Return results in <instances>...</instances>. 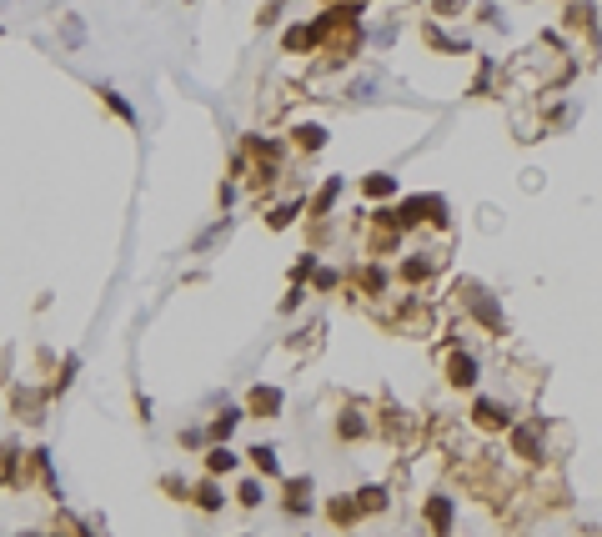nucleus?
<instances>
[{
  "mask_svg": "<svg viewBox=\"0 0 602 537\" xmlns=\"http://www.w3.org/2000/svg\"><path fill=\"white\" fill-rule=\"evenodd\" d=\"M136 417H140V422H150V397H140V392H136Z\"/></svg>",
  "mask_w": 602,
  "mask_h": 537,
  "instance_id": "39",
  "label": "nucleus"
},
{
  "mask_svg": "<svg viewBox=\"0 0 602 537\" xmlns=\"http://www.w3.org/2000/svg\"><path fill=\"white\" fill-rule=\"evenodd\" d=\"M477 372H482V367H477V356H472V352H452L447 356V382L452 387H477Z\"/></svg>",
  "mask_w": 602,
  "mask_h": 537,
  "instance_id": "17",
  "label": "nucleus"
},
{
  "mask_svg": "<svg viewBox=\"0 0 602 537\" xmlns=\"http://www.w3.org/2000/svg\"><path fill=\"white\" fill-rule=\"evenodd\" d=\"M301 296H306V286H291V292L281 296V312H296V306H301Z\"/></svg>",
  "mask_w": 602,
  "mask_h": 537,
  "instance_id": "38",
  "label": "nucleus"
},
{
  "mask_svg": "<svg viewBox=\"0 0 602 537\" xmlns=\"http://www.w3.org/2000/svg\"><path fill=\"white\" fill-rule=\"evenodd\" d=\"M241 156H246V161L281 166V161H286V146H281L276 136H241Z\"/></svg>",
  "mask_w": 602,
  "mask_h": 537,
  "instance_id": "13",
  "label": "nucleus"
},
{
  "mask_svg": "<svg viewBox=\"0 0 602 537\" xmlns=\"http://www.w3.org/2000/svg\"><path fill=\"white\" fill-rule=\"evenodd\" d=\"M156 487L171 497V502H191V482H186V477H176V472H161Z\"/></svg>",
  "mask_w": 602,
  "mask_h": 537,
  "instance_id": "29",
  "label": "nucleus"
},
{
  "mask_svg": "<svg viewBox=\"0 0 602 537\" xmlns=\"http://www.w3.org/2000/svg\"><path fill=\"white\" fill-rule=\"evenodd\" d=\"M246 462L256 467L261 477H281V457H276V447H271V442H256V447H246Z\"/></svg>",
  "mask_w": 602,
  "mask_h": 537,
  "instance_id": "22",
  "label": "nucleus"
},
{
  "mask_svg": "<svg viewBox=\"0 0 602 537\" xmlns=\"http://www.w3.org/2000/svg\"><path fill=\"white\" fill-rule=\"evenodd\" d=\"M431 272H437V256H407V262H401V276H407V282H427Z\"/></svg>",
  "mask_w": 602,
  "mask_h": 537,
  "instance_id": "28",
  "label": "nucleus"
},
{
  "mask_svg": "<svg viewBox=\"0 0 602 537\" xmlns=\"http://www.w3.org/2000/svg\"><path fill=\"white\" fill-rule=\"evenodd\" d=\"M291 146H296V151H306V156H317L321 146H327V126H317V121L296 126V131H291Z\"/></svg>",
  "mask_w": 602,
  "mask_h": 537,
  "instance_id": "23",
  "label": "nucleus"
},
{
  "mask_svg": "<svg viewBox=\"0 0 602 537\" xmlns=\"http://www.w3.org/2000/svg\"><path fill=\"white\" fill-rule=\"evenodd\" d=\"M467 0H437V15H452V11H462Z\"/></svg>",
  "mask_w": 602,
  "mask_h": 537,
  "instance_id": "40",
  "label": "nucleus"
},
{
  "mask_svg": "<svg viewBox=\"0 0 602 537\" xmlns=\"http://www.w3.org/2000/svg\"><path fill=\"white\" fill-rule=\"evenodd\" d=\"M337 437H347V442H357V437H367V417H361L357 407H347V412L337 417Z\"/></svg>",
  "mask_w": 602,
  "mask_h": 537,
  "instance_id": "27",
  "label": "nucleus"
},
{
  "mask_svg": "<svg viewBox=\"0 0 602 537\" xmlns=\"http://www.w3.org/2000/svg\"><path fill=\"white\" fill-rule=\"evenodd\" d=\"M80 41H86V26L76 15H66V46H80Z\"/></svg>",
  "mask_w": 602,
  "mask_h": 537,
  "instance_id": "36",
  "label": "nucleus"
},
{
  "mask_svg": "<svg viewBox=\"0 0 602 537\" xmlns=\"http://www.w3.org/2000/svg\"><path fill=\"white\" fill-rule=\"evenodd\" d=\"M281 11H286V0H266V5H261V26H276Z\"/></svg>",
  "mask_w": 602,
  "mask_h": 537,
  "instance_id": "37",
  "label": "nucleus"
},
{
  "mask_svg": "<svg viewBox=\"0 0 602 537\" xmlns=\"http://www.w3.org/2000/svg\"><path fill=\"white\" fill-rule=\"evenodd\" d=\"M351 497H357L361 517H367V512H387V502H391L387 482H367V487H361V492H351Z\"/></svg>",
  "mask_w": 602,
  "mask_h": 537,
  "instance_id": "24",
  "label": "nucleus"
},
{
  "mask_svg": "<svg viewBox=\"0 0 602 537\" xmlns=\"http://www.w3.org/2000/svg\"><path fill=\"white\" fill-rule=\"evenodd\" d=\"M327 41V31H321V21H311V26H291L286 36H281V46H286V56H306V51H317V46Z\"/></svg>",
  "mask_w": 602,
  "mask_h": 537,
  "instance_id": "16",
  "label": "nucleus"
},
{
  "mask_svg": "<svg viewBox=\"0 0 602 537\" xmlns=\"http://www.w3.org/2000/svg\"><path fill=\"white\" fill-rule=\"evenodd\" d=\"M231 226H236V222H231V216H216V222H211L206 232L196 236V242H191V256H206L211 246H221V242H226V236H231Z\"/></svg>",
  "mask_w": 602,
  "mask_h": 537,
  "instance_id": "19",
  "label": "nucleus"
},
{
  "mask_svg": "<svg viewBox=\"0 0 602 537\" xmlns=\"http://www.w3.org/2000/svg\"><path fill=\"white\" fill-rule=\"evenodd\" d=\"M30 462H36V487H46V497L50 502H60V477H56V457H50V447L46 442H36L30 447Z\"/></svg>",
  "mask_w": 602,
  "mask_h": 537,
  "instance_id": "11",
  "label": "nucleus"
},
{
  "mask_svg": "<svg viewBox=\"0 0 602 537\" xmlns=\"http://www.w3.org/2000/svg\"><path fill=\"white\" fill-rule=\"evenodd\" d=\"M46 537H96V522H86V517H80V512H70L66 502H56Z\"/></svg>",
  "mask_w": 602,
  "mask_h": 537,
  "instance_id": "9",
  "label": "nucleus"
},
{
  "mask_svg": "<svg viewBox=\"0 0 602 537\" xmlns=\"http://www.w3.org/2000/svg\"><path fill=\"white\" fill-rule=\"evenodd\" d=\"M76 377H80V352H60V362L50 367V377H46L40 387H46L50 402H60V397H66L70 387H76Z\"/></svg>",
  "mask_w": 602,
  "mask_h": 537,
  "instance_id": "6",
  "label": "nucleus"
},
{
  "mask_svg": "<svg viewBox=\"0 0 602 537\" xmlns=\"http://www.w3.org/2000/svg\"><path fill=\"white\" fill-rule=\"evenodd\" d=\"M361 191H367V196H377V201H381V196H397V176H387V171H371L367 181H361Z\"/></svg>",
  "mask_w": 602,
  "mask_h": 537,
  "instance_id": "30",
  "label": "nucleus"
},
{
  "mask_svg": "<svg viewBox=\"0 0 602 537\" xmlns=\"http://www.w3.org/2000/svg\"><path fill=\"white\" fill-rule=\"evenodd\" d=\"M191 507H201L206 517H216L221 507H226V492H221V477H201V482H191Z\"/></svg>",
  "mask_w": 602,
  "mask_h": 537,
  "instance_id": "14",
  "label": "nucleus"
},
{
  "mask_svg": "<svg viewBox=\"0 0 602 537\" xmlns=\"http://www.w3.org/2000/svg\"><path fill=\"white\" fill-rule=\"evenodd\" d=\"M0 36H10V26H5V21H0Z\"/></svg>",
  "mask_w": 602,
  "mask_h": 537,
  "instance_id": "42",
  "label": "nucleus"
},
{
  "mask_svg": "<svg viewBox=\"0 0 602 537\" xmlns=\"http://www.w3.org/2000/svg\"><path fill=\"white\" fill-rule=\"evenodd\" d=\"M241 422H246V412H241V407H221V412L201 427V432H206V447L211 442H231V432H236Z\"/></svg>",
  "mask_w": 602,
  "mask_h": 537,
  "instance_id": "15",
  "label": "nucleus"
},
{
  "mask_svg": "<svg viewBox=\"0 0 602 537\" xmlns=\"http://www.w3.org/2000/svg\"><path fill=\"white\" fill-rule=\"evenodd\" d=\"M301 212H306V201H301V196H291V201H281V206H271V212H266V226H271V232H286Z\"/></svg>",
  "mask_w": 602,
  "mask_h": 537,
  "instance_id": "25",
  "label": "nucleus"
},
{
  "mask_svg": "<svg viewBox=\"0 0 602 537\" xmlns=\"http://www.w3.org/2000/svg\"><path fill=\"white\" fill-rule=\"evenodd\" d=\"M507 442H512V457H522V462H542V457H547L542 422H512L507 427Z\"/></svg>",
  "mask_w": 602,
  "mask_h": 537,
  "instance_id": "4",
  "label": "nucleus"
},
{
  "mask_svg": "<svg viewBox=\"0 0 602 537\" xmlns=\"http://www.w3.org/2000/svg\"><path fill=\"white\" fill-rule=\"evenodd\" d=\"M30 487H36V462H30V447L20 442L16 432L0 437V492L20 497V492H30Z\"/></svg>",
  "mask_w": 602,
  "mask_h": 537,
  "instance_id": "1",
  "label": "nucleus"
},
{
  "mask_svg": "<svg viewBox=\"0 0 602 537\" xmlns=\"http://www.w3.org/2000/svg\"><path fill=\"white\" fill-rule=\"evenodd\" d=\"M176 442L186 447V452H201V447H206V432H201V427H186V432H181Z\"/></svg>",
  "mask_w": 602,
  "mask_h": 537,
  "instance_id": "34",
  "label": "nucleus"
},
{
  "mask_svg": "<svg viewBox=\"0 0 602 537\" xmlns=\"http://www.w3.org/2000/svg\"><path fill=\"white\" fill-rule=\"evenodd\" d=\"M236 502L246 507V512H256V507L266 502V482H261V477H246V482L236 487Z\"/></svg>",
  "mask_w": 602,
  "mask_h": 537,
  "instance_id": "26",
  "label": "nucleus"
},
{
  "mask_svg": "<svg viewBox=\"0 0 602 537\" xmlns=\"http://www.w3.org/2000/svg\"><path fill=\"white\" fill-rule=\"evenodd\" d=\"M201 462H206V477H226V472H236L241 457L231 452V442H211L206 452H201Z\"/></svg>",
  "mask_w": 602,
  "mask_h": 537,
  "instance_id": "18",
  "label": "nucleus"
},
{
  "mask_svg": "<svg viewBox=\"0 0 602 537\" xmlns=\"http://www.w3.org/2000/svg\"><path fill=\"white\" fill-rule=\"evenodd\" d=\"M337 196H341V176H327V181H321V191L311 196V222H321V216H331V206H337Z\"/></svg>",
  "mask_w": 602,
  "mask_h": 537,
  "instance_id": "20",
  "label": "nucleus"
},
{
  "mask_svg": "<svg viewBox=\"0 0 602 537\" xmlns=\"http://www.w3.org/2000/svg\"><path fill=\"white\" fill-rule=\"evenodd\" d=\"M281 512L286 517H306L311 512V477H281Z\"/></svg>",
  "mask_w": 602,
  "mask_h": 537,
  "instance_id": "8",
  "label": "nucleus"
},
{
  "mask_svg": "<svg viewBox=\"0 0 602 537\" xmlns=\"http://www.w3.org/2000/svg\"><path fill=\"white\" fill-rule=\"evenodd\" d=\"M90 96H96L100 106H106L110 116H116L120 126H130V131H140V111L130 106V96H120L116 86H90Z\"/></svg>",
  "mask_w": 602,
  "mask_h": 537,
  "instance_id": "7",
  "label": "nucleus"
},
{
  "mask_svg": "<svg viewBox=\"0 0 602 537\" xmlns=\"http://www.w3.org/2000/svg\"><path fill=\"white\" fill-rule=\"evenodd\" d=\"M457 296H462V306H467V312L477 316V322L487 326L492 336H502V332H507V316H502V306L492 302V296L482 292L477 282H457Z\"/></svg>",
  "mask_w": 602,
  "mask_h": 537,
  "instance_id": "3",
  "label": "nucleus"
},
{
  "mask_svg": "<svg viewBox=\"0 0 602 537\" xmlns=\"http://www.w3.org/2000/svg\"><path fill=\"white\" fill-rule=\"evenodd\" d=\"M357 282H361V292H367V296H381V292H387V272H381V266H361Z\"/></svg>",
  "mask_w": 602,
  "mask_h": 537,
  "instance_id": "31",
  "label": "nucleus"
},
{
  "mask_svg": "<svg viewBox=\"0 0 602 537\" xmlns=\"http://www.w3.org/2000/svg\"><path fill=\"white\" fill-rule=\"evenodd\" d=\"M5 407H10V417H16L20 427H40L46 412H50V397H46L40 382H16V377H10L5 382Z\"/></svg>",
  "mask_w": 602,
  "mask_h": 537,
  "instance_id": "2",
  "label": "nucleus"
},
{
  "mask_svg": "<svg viewBox=\"0 0 602 537\" xmlns=\"http://www.w3.org/2000/svg\"><path fill=\"white\" fill-rule=\"evenodd\" d=\"M16 537H46V527H20Z\"/></svg>",
  "mask_w": 602,
  "mask_h": 537,
  "instance_id": "41",
  "label": "nucleus"
},
{
  "mask_svg": "<svg viewBox=\"0 0 602 537\" xmlns=\"http://www.w3.org/2000/svg\"><path fill=\"white\" fill-rule=\"evenodd\" d=\"M317 276V252H301V262L291 266V286H306Z\"/></svg>",
  "mask_w": 602,
  "mask_h": 537,
  "instance_id": "32",
  "label": "nucleus"
},
{
  "mask_svg": "<svg viewBox=\"0 0 602 537\" xmlns=\"http://www.w3.org/2000/svg\"><path fill=\"white\" fill-rule=\"evenodd\" d=\"M472 422H477L482 432H502V427H512V407L497 402V397H477V402H472Z\"/></svg>",
  "mask_w": 602,
  "mask_h": 537,
  "instance_id": "10",
  "label": "nucleus"
},
{
  "mask_svg": "<svg viewBox=\"0 0 602 537\" xmlns=\"http://www.w3.org/2000/svg\"><path fill=\"white\" fill-rule=\"evenodd\" d=\"M281 407H286V392H281V387H271V382H256L246 392V407H241V412L271 422V417H281Z\"/></svg>",
  "mask_w": 602,
  "mask_h": 537,
  "instance_id": "5",
  "label": "nucleus"
},
{
  "mask_svg": "<svg viewBox=\"0 0 602 537\" xmlns=\"http://www.w3.org/2000/svg\"><path fill=\"white\" fill-rule=\"evenodd\" d=\"M236 201V181H221L216 186V206H221V216H226V206Z\"/></svg>",
  "mask_w": 602,
  "mask_h": 537,
  "instance_id": "35",
  "label": "nucleus"
},
{
  "mask_svg": "<svg viewBox=\"0 0 602 537\" xmlns=\"http://www.w3.org/2000/svg\"><path fill=\"white\" fill-rule=\"evenodd\" d=\"M311 286H317V292H337V286H341V272H337V266H317Z\"/></svg>",
  "mask_w": 602,
  "mask_h": 537,
  "instance_id": "33",
  "label": "nucleus"
},
{
  "mask_svg": "<svg viewBox=\"0 0 602 537\" xmlns=\"http://www.w3.org/2000/svg\"><path fill=\"white\" fill-rule=\"evenodd\" d=\"M357 517H361V507H357V497H327V522L331 527H351V522H357Z\"/></svg>",
  "mask_w": 602,
  "mask_h": 537,
  "instance_id": "21",
  "label": "nucleus"
},
{
  "mask_svg": "<svg viewBox=\"0 0 602 537\" xmlns=\"http://www.w3.org/2000/svg\"><path fill=\"white\" fill-rule=\"evenodd\" d=\"M421 512H427V527L437 537H452V517H457V502H452L447 492H431L427 502H421Z\"/></svg>",
  "mask_w": 602,
  "mask_h": 537,
  "instance_id": "12",
  "label": "nucleus"
}]
</instances>
